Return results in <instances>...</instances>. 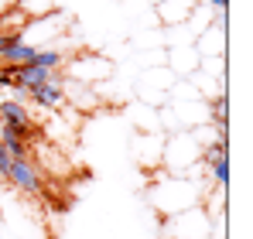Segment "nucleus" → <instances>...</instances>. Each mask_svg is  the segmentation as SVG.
I'll list each match as a JSON object with an SVG mask.
<instances>
[{
    "label": "nucleus",
    "mask_w": 253,
    "mask_h": 239,
    "mask_svg": "<svg viewBox=\"0 0 253 239\" xmlns=\"http://www.w3.org/2000/svg\"><path fill=\"white\" fill-rule=\"evenodd\" d=\"M199 158H202V140H199L195 130L174 133L165 144V151H161V164L171 174H195L199 171Z\"/></svg>",
    "instance_id": "1"
},
{
    "label": "nucleus",
    "mask_w": 253,
    "mask_h": 239,
    "mask_svg": "<svg viewBox=\"0 0 253 239\" xmlns=\"http://www.w3.org/2000/svg\"><path fill=\"white\" fill-rule=\"evenodd\" d=\"M7 185H14L17 192H24V195H38L44 188V171L42 164L31 158H14L10 160V167H7V178H3Z\"/></svg>",
    "instance_id": "2"
},
{
    "label": "nucleus",
    "mask_w": 253,
    "mask_h": 239,
    "mask_svg": "<svg viewBox=\"0 0 253 239\" xmlns=\"http://www.w3.org/2000/svg\"><path fill=\"white\" fill-rule=\"evenodd\" d=\"M0 126L14 130V133H17V137H24V140L38 137V123L31 120L28 106H24L21 99H3V103H0Z\"/></svg>",
    "instance_id": "3"
},
{
    "label": "nucleus",
    "mask_w": 253,
    "mask_h": 239,
    "mask_svg": "<svg viewBox=\"0 0 253 239\" xmlns=\"http://www.w3.org/2000/svg\"><path fill=\"white\" fill-rule=\"evenodd\" d=\"M65 72H51V79L42 82V85H35L31 92H28V99L35 103V106H42V110H62L65 106Z\"/></svg>",
    "instance_id": "4"
},
{
    "label": "nucleus",
    "mask_w": 253,
    "mask_h": 239,
    "mask_svg": "<svg viewBox=\"0 0 253 239\" xmlns=\"http://www.w3.org/2000/svg\"><path fill=\"white\" fill-rule=\"evenodd\" d=\"M195 48H199V55L206 58V55H226V14H215V24H209L199 41H195Z\"/></svg>",
    "instance_id": "5"
},
{
    "label": "nucleus",
    "mask_w": 253,
    "mask_h": 239,
    "mask_svg": "<svg viewBox=\"0 0 253 239\" xmlns=\"http://www.w3.org/2000/svg\"><path fill=\"white\" fill-rule=\"evenodd\" d=\"M192 14H195V0H158V17L165 28L192 21Z\"/></svg>",
    "instance_id": "6"
},
{
    "label": "nucleus",
    "mask_w": 253,
    "mask_h": 239,
    "mask_svg": "<svg viewBox=\"0 0 253 239\" xmlns=\"http://www.w3.org/2000/svg\"><path fill=\"white\" fill-rule=\"evenodd\" d=\"M202 65V55L195 44H171V69L168 72H178V76H192L195 69Z\"/></svg>",
    "instance_id": "7"
},
{
    "label": "nucleus",
    "mask_w": 253,
    "mask_h": 239,
    "mask_svg": "<svg viewBox=\"0 0 253 239\" xmlns=\"http://www.w3.org/2000/svg\"><path fill=\"white\" fill-rule=\"evenodd\" d=\"M137 160L144 164V167H151V164H161V151H165V140L158 137V130H147V133H140L137 137Z\"/></svg>",
    "instance_id": "8"
},
{
    "label": "nucleus",
    "mask_w": 253,
    "mask_h": 239,
    "mask_svg": "<svg viewBox=\"0 0 253 239\" xmlns=\"http://www.w3.org/2000/svg\"><path fill=\"white\" fill-rule=\"evenodd\" d=\"M35 55H38L35 44H24V41L17 38L0 51V65H28V62H35Z\"/></svg>",
    "instance_id": "9"
},
{
    "label": "nucleus",
    "mask_w": 253,
    "mask_h": 239,
    "mask_svg": "<svg viewBox=\"0 0 253 239\" xmlns=\"http://www.w3.org/2000/svg\"><path fill=\"white\" fill-rule=\"evenodd\" d=\"M35 62H38V65H44V69H62V62H65V51H62V48H38Z\"/></svg>",
    "instance_id": "10"
},
{
    "label": "nucleus",
    "mask_w": 253,
    "mask_h": 239,
    "mask_svg": "<svg viewBox=\"0 0 253 239\" xmlns=\"http://www.w3.org/2000/svg\"><path fill=\"white\" fill-rule=\"evenodd\" d=\"M206 171H209L212 185H219V188H226V185H229V158H222V160H215V164H209Z\"/></svg>",
    "instance_id": "11"
},
{
    "label": "nucleus",
    "mask_w": 253,
    "mask_h": 239,
    "mask_svg": "<svg viewBox=\"0 0 253 239\" xmlns=\"http://www.w3.org/2000/svg\"><path fill=\"white\" fill-rule=\"evenodd\" d=\"M0 85H17V65H0Z\"/></svg>",
    "instance_id": "12"
},
{
    "label": "nucleus",
    "mask_w": 253,
    "mask_h": 239,
    "mask_svg": "<svg viewBox=\"0 0 253 239\" xmlns=\"http://www.w3.org/2000/svg\"><path fill=\"white\" fill-rule=\"evenodd\" d=\"M7 167H10V158H7V151H3V144H0V185H3V178H7Z\"/></svg>",
    "instance_id": "13"
}]
</instances>
